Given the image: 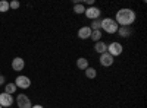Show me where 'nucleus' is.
<instances>
[{"label": "nucleus", "instance_id": "nucleus-10", "mask_svg": "<svg viewBox=\"0 0 147 108\" xmlns=\"http://www.w3.org/2000/svg\"><path fill=\"white\" fill-rule=\"evenodd\" d=\"M91 35V28L90 27H81L78 29V37L80 40H88Z\"/></svg>", "mask_w": 147, "mask_h": 108}, {"label": "nucleus", "instance_id": "nucleus-11", "mask_svg": "<svg viewBox=\"0 0 147 108\" xmlns=\"http://www.w3.org/2000/svg\"><path fill=\"white\" fill-rule=\"evenodd\" d=\"M94 50H96V53L103 54V53L107 51V44H106L105 41H97V42L94 44Z\"/></svg>", "mask_w": 147, "mask_h": 108}, {"label": "nucleus", "instance_id": "nucleus-25", "mask_svg": "<svg viewBox=\"0 0 147 108\" xmlns=\"http://www.w3.org/2000/svg\"><path fill=\"white\" fill-rule=\"evenodd\" d=\"M9 108H12V107H9Z\"/></svg>", "mask_w": 147, "mask_h": 108}, {"label": "nucleus", "instance_id": "nucleus-23", "mask_svg": "<svg viewBox=\"0 0 147 108\" xmlns=\"http://www.w3.org/2000/svg\"><path fill=\"white\" fill-rule=\"evenodd\" d=\"M31 108H44V107H43V105H32Z\"/></svg>", "mask_w": 147, "mask_h": 108}, {"label": "nucleus", "instance_id": "nucleus-13", "mask_svg": "<svg viewBox=\"0 0 147 108\" xmlns=\"http://www.w3.org/2000/svg\"><path fill=\"white\" fill-rule=\"evenodd\" d=\"M77 67H78L80 70H85V69L88 67V60L84 58V57H80V58L77 60Z\"/></svg>", "mask_w": 147, "mask_h": 108}, {"label": "nucleus", "instance_id": "nucleus-20", "mask_svg": "<svg viewBox=\"0 0 147 108\" xmlns=\"http://www.w3.org/2000/svg\"><path fill=\"white\" fill-rule=\"evenodd\" d=\"M9 7H10V9H18V7H19V2H16V0L10 2V3H9Z\"/></svg>", "mask_w": 147, "mask_h": 108}, {"label": "nucleus", "instance_id": "nucleus-8", "mask_svg": "<svg viewBox=\"0 0 147 108\" xmlns=\"http://www.w3.org/2000/svg\"><path fill=\"white\" fill-rule=\"evenodd\" d=\"M12 104H13V97L6 92L3 93H0V107H3V108H9Z\"/></svg>", "mask_w": 147, "mask_h": 108}, {"label": "nucleus", "instance_id": "nucleus-1", "mask_svg": "<svg viewBox=\"0 0 147 108\" xmlns=\"http://www.w3.org/2000/svg\"><path fill=\"white\" fill-rule=\"evenodd\" d=\"M115 22L119 27H131L136 22V12L129 7H122L116 12Z\"/></svg>", "mask_w": 147, "mask_h": 108}, {"label": "nucleus", "instance_id": "nucleus-18", "mask_svg": "<svg viewBox=\"0 0 147 108\" xmlns=\"http://www.w3.org/2000/svg\"><path fill=\"white\" fill-rule=\"evenodd\" d=\"M74 12H75L77 15H81V13H84V12H85V7H84V5H82V3H77V5H74Z\"/></svg>", "mask_w": 147, "mask_h": 108}, {"label": "nucleus", "instance_id": "nucleus-3", "mask_svg": "<svg viewBox=\"0 0 147 108\" xmlns=\"http://www.w3.org/2000/svg\"><path fill=\"white\" fill-rule=\"evenodd\" d=\"M122 51H124V47H122L121 42L113 41V42L107 44V53L112 56V57H118V56H121Z\"/></svg>", "mask_w": 147, "mask_h": 108}, {"label": "nucleus", "instance_id": "nucleus-12", "mask_svg": "<svg viewBox=\"0 0 147 108\" xmlns=\"http://www.w3.org/2000/svg\"><path fill=\"white\" fill-rule=\"evenodd\" d=\"M116 34L119 35V37H122V38H128L129 35L132 34V31H131V28H129V27H119Z\"/></svg>", "mask_w": 147, "mask_h": 108}, {"label": "nucleus", "instance_id": "nucleus-14", "mask_svg": "<svg viewBox=\"0 0 147 108\" xmlns=\"http://www.w3.org/2000/svg\"><path fill=\"white\" fill-rule=\"evenodd\" d=\"M102 37H103V34H102V29H99V31H91V35H90V38L94 41V42H97V41H102Z\"/></svg>", "mask_w": 147, "mask_h": 108}, {"label": "nucleus", "instance_id": "nucleus-17", "mask_svg": "<svg viewBox=\"0 0 147 108\" xmlns=\"http://www.w3.org/2000/svg\"><path fill=\"white\" fill-rule=\"evenodd\" d=\"M90 28H91V31H99V29H102V19H96V21H93Z\"/></svg>", "mask_w": 147, "mask_h": 108}, {"label": "nucleus", "instance_id": "nucleus-6", "mask_svg": "<svg viewBox=\"0 0 147 108\" xmlns=\"http://www.w3.org/2000/svg\"><path fill=\"white\" fill-rule=\"evenodd\" d=\"M16 104L19 108H31L32 104H31V99L27 97L25 93H19L16 97Z\"/></svg>", "mask_w": 147, "mask_h": 108}, {"label": "nucleus", "instance_id": "nucleus-21", "mask_svg": "<svg viewBox=\"0 0 147 108\" xmlns=\"http://www.w3.org/2000/svg\"><path fill=\"white\" fill-rule=\"evenodd\" d=\"M84 3L88 5V6L91 7V6H94V0H85V2H82V5H84Z\"/></svg>", "mask_w": 147, "mask_h": 108}, {"label": "nucleus", "instance_id": "nucleus-9", "mask_svg": "<svg viewBox=\"0 0 147 108\" xmlns=\"http://www.w3.org/2000/svg\"><path fill=\"white\" fill-rule=\"evenodd\" d=\"M24 67H25V62H24V58L15 57L13 60H12V69H13L15 72H21Z\"/></svg>", "mask_w": 147, "mask_h": 108}, {"label": "nucleus", "instance_id": "nucleus-15", "mask_svg": "<svg viewBox=\"0 0 147 108\" xmlns=\"http://www.w3.org/2000/svg\"><path fill=\"white\" fill-rule=\"evenodd\" d=\"M5 92H6V93H9V95L15 93V92H16V85H15L13 82L6 83V86H5Z\"/></svg>", "mask_w": 147, "mask_h": 108}, {"label": "nucleus", "instance_id": "nucleus-24", "mask_svg": "<svg viewBox=\"0 0 147 108\" xmlns=\"http://www.w3.org/2000/svg\"><path fill=\"white\" fill-rule=\"evenodd\" d=\"M0 108H3V107H0Z\"/></svg>", "mask_w": 147, "mask_h": 108}, {"label": "nucleus", "instance_id": "nucleus-19", "mask_svg": "<svg viewBox=\"0 0 147 108\" xmlns=\"http://www.w3.org/2000/svg\"><path fill=\"white\" fill-rule=\"evenodd\" d=\"M10 7H9V2L7 0H0V12L2 13H5V12H7Z\"/></svg>", "mask_w": 147, "mask_h": 108}, {"label": "nucleus", "instance_id": "nucleus-7", "mask_svg": "<svg viewBox=\"0 0 147 108\" xmlns=\"http://www.w3.org/2000/svg\"><path fill=\"white\" fill-rule=\"evenodd\" d=\"M100 64L103 66V67H110L113 63H115V57H112L107 51L106 53H103V54H100Z\"/></svg>", "mask_w": 147, "mask_h": 108}, {"label": "nucleus", "instance_id": "nucleus-2", "mask_svg": "<svg viewBox=\"0 0 147 108\" xmlns=\"http://www.w3.org/2000/svg\"><path fill=\"white\" fill-rule=\"evenodd\" d=\"M118 28H119V25L115 22V19H112V18L102 19V29L105 32H107V34H116Z\"/></svg>", "mask_w": 147, "mask_h": 108}, {"label": "nucleus", "instance_id": "nucleus-16", "mask_svg": "<svg viewBox=\"0 0 147 108\" xmlns=\"http://www.w3.org/2000/svg\"><path fill=\"white\" fill-rule=\"evenodd\" d=\"M84 72H85V76H87L88 79H94V78L97 76V70H96L94 67H90V66H88Z\"/></svg>", "mask_w": 147, "mask_h": 108}, {"label": "nucleus", "instance_id": "nucleus-5", "mask_svg": "<svg viewBox=\"0 0 147 108\" xmlns=\"http://www.w3.org/2000/svg\"><path fill=\"white\" fill-rule=\"evenodd\" d=\"M15 85H16V88H21V89H28L30 86H31V80H30V78L28 76H18L16 79H15Z\"/></svg>", "mask_w": 147, "mask_h": 108}, {"label": "nucleus", "instance_id": "nucleus-4", "mask_svg": "<svg viewBox=\"0 0 147 108\" xmlns=\"http://www.w3.org/2000/svg\"><path fill=\"white\" fill-rule=\"evenodd\" d=\"M84 15L87 16L88 19H91V21H96V19H100L102 10H100L99 7H96V6H91V7H88V9H85Z\"/></svg>", "mask_w": 147, "mask_h": 108}, {"label": "nucleus", "instance_id": "nucleus-22", "mask_svg": "<svg viewBox=\"0 0 147 108\" xmlns=\"http://www.w3.org/2000/svg\"><path fill=\"white\" fill-rule=\"evenodd\" d=\"M5 82H6V78L3 75H0V85H5Z\"/></svg>", "mask_w": 147, "mask_h": 108}]
</instances>
